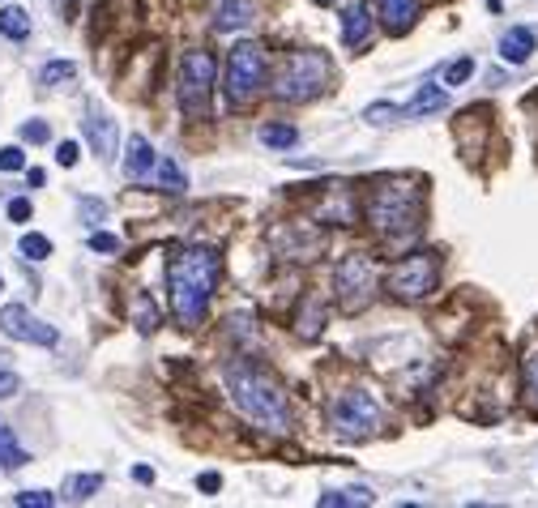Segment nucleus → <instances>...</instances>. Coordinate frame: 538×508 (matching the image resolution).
I'll return each mask as SVG.
<instances>
[{
	"instance_id": "nucleus-12",
	"label": "nucleus",
	"mask_w": 538,
	"mask_h": 508,
	"mask_svg": "<svg viewBox=\"0 0 538 508\" xmlns=\"http://www.w3.org/2000/svg\"><path fill=\"white\" fill-rule=\"evenodd\" d=\"M538 48V30L534 26H513V30H504V39H500V60L504 65H526Z\"/></svg>"
},
{
	"instance_id": "nucleus-39",
	"label": "nucleus",
	"mask_w": 538,
	"mask_h": 508,
	"mask_svg": "<svg viewBox=\"0 0 538 508\" xmlns=\"http://www.w3.org/2000/svg\"><path fill=\"white\" fill-rule=\"evenodd\" d=\"M133 479H137V483H154V470H150V466H137Z\"/></svg>"
},
{
	"instance_id": "nucleus-8",
	"label": "nucleus",
	"mask_w": 538,
	"mask_h": 508,
	"mask_svg": "<svg viewBox=\"0 0 538 508\" xmlns=\"http://www.w3.org/2000/svg\"><path fill=\"white\" fill-rule=\"evenodd\" d=\"M334 290H338L342 312H364L372 304V290H376V261L367 252H346L338 261V273H334Z\"/></svg>"
},
{
	"instance_id": "nucleus-31",
	"label": "nucleus",
	"mask_w": 538,
	"mask_h": 508,
	"mask_svg": "<svg viewBox=\"0 0 538 508\" xmlns=\"http://www.w3.org/2000/svg\"><path fill=\"white\" fill-rule=\"evenodd\" d=\"M22 167H26V154L18 145H4L0 150V171H22Z\"/></svg>"
},
{
	"instance_id": "nucleus-25",
	"label": "nucleus",
	"mask_w": 538,
	"mask_h": 508,
	"mask_svg": "<svg viewBox=\"0 0 538 508\" xmlns=\"http://www.w3.org/2000/svg\"><path fill=\"white\" fill-rule=\"evenodd\" d=\"M364 508V504H372V496L367 491H325L320 496V508Z\"/></svg>"
},
{
	"instance_id": "nucleus-26",
	"label": "nucleus",
	"mask_w": 538,
	"mask_h": 508,
	"mask_svg": "<svg viewBox=\"0 0 538 508\" xmlns=\"http://www.w3.org/2000/svg\"><path fill=\"white\" fill-rule=\"evenodd\" d=\"M470 73H474V60H470V56L453 60V65L444 69V86H462V81H470Z\"/></svg>"
},
{
	"instance_id": "nucleus-18",
	"label": "nucleus",
	"mask_w": 538,
	"mask_h": 508,
	"mask_svg": "<svg viewBox=\"0 0 538 508\" xmlns=\"http://www.w3.org/2000/svg\"><path fill=\"white\" fill-rule=\"evenodd\" d=\"M320 218L329 222V218H338L342 227H350L355 222V201H350V189H338V193H329V201H325V210H320Z\"/></svg>"
},
{
	"instance_id": "nucleus-38",
	"label": "nucleus",
	"mask_w": 538,
	"mask_h": 508,
	"mask_svg": "<svg viewBox=\"0 0 538 508\" xmlns=\"http://www.w3.org/2000/svg\"><path fill=\"white\" fill-rule=\"evenodd\" d=\"M196 487L214 496V491H219V487H222V479H219V474H214V470H210V474H201V479H196Z\"/></svg>"
},
{
	"instance_id": "nucleus-27",
	"label": "nucleus",
	"mask_w": 538,
	"mask_h": 508,
	"mask_svg": "<svg viewBox=\"0 0 538 508\" xmlns=\"http://www.w3.org/2000/svg\"><path fill=\"white\" fill-rule=\"evenodd\" d=\"M13 504L18 508H51L56 504V496H51V491H18Z\"/></svg>"
},
{
	"instance_id": "nucleus-4",
	"label": "nucleus",
	"mask_w": 538,
	"mask_h": 508,
	"mask_svg": "<svg viewBox=\"0 0 538 508\" xmlns=\"http://www.w3.org/2000/svg\"><path fill=\"white\" fill-rule=\"evenodd\" d=\"M329 86V56L320 51H291L273 77V95L287 103H312Z\"/></svg>"
},
{
	"instance_id": "nucleus-17",
	"label": "nucleus",
	"mask_w": 538,
	"mask_h": 508,
	"mask_svg": "<svg viewBox=\"0 0 538 508\" xmlns=\"http://www.w3.org/2000/svg\"><path fill=\"white\" fill-rule=\"evenodd\" d=\"M367 30H372V9H367L364 0H355L342 13V48H359L367 39Z\"/></svg>"
},
{
	"instance_id": "nucleus-15",
	"label": "nucleus",
	"mask_w": 538,
	"mask_h": 508,
	"mask_svg": "<svg viewBox=\"0 0 538 508\" xmlns=\"http://www.w3.org/2000/svg\"><path fill=\"white\" fill-rule=\"evenodd\" d=\"M449 95H444L441 86H419V95L406 103V107H397V120H423V116H436Z\"/></svg>"
},
{
	"instance_id": "nucleus-11",
	"label": "nucleus",
	"mask_w": 538,
	"mask_h": 508,
	"mask_svg": "<svg viewBox=\"0 0 538 508\" xmlns=\"http://www.w3.org/2000/svg\"><path fill=\"white\" fill-rule=\"evenodd\" d=\"M86 137H90V145H95V154L103 158V163H111L116 158V120L107 116V112H98V107H90V116H86Z\"/></svg>"
},
{
	"instance_id": "nucleus-37",
	"label": "nucleus",
	"mask_w": 538,
	"mask_h": 508,
	"mask_svg": "<svg viewBox=\"0 0 538 508\" xmlns=\"http://www.w3.org/2000/svg\"><path fill=\"white\" fill-rule=\"evenodd\" d=\"M81 214H86V222H90V227H98V218H103V205L86 196V201H81Z\"/></svg>"
},
{
	"instance_id": "nucleus-34",
	"label": "nucleus",
	"mask_w": 538,
	"mask_h": 508,
	"mask_svg": "<svg viewBox=\"0 0 538 508\" xmlns=\"http://www.w3.org/2000/svg\"><path fill=\"white\" fill-rule=\"evenodd\" d=\"M90 248H95V252H116L120 240H116V235H107V231H90Z\"/></svg>"
},
{
	"instance_id": "nucleus-23",
	"label": "nucleus",
	"mask_w": 538,
	"mask_h": 508,
	"mask_svg": "<svg viewBox=\"0 0 538 508\" xmlns=\"http://www.w3.org/2000/svg\"><path fill=\"white\" fill-rule=\"evenodd\" d=\"M73 77H77V65H73V60H51V65H43V73H39V81H43L48 90L65 86V81H73Z\"/></svg>"
},
{
	"instance_id": "nucleus-5",
	"label": "nucleus",
	"mask_w": 538,
	"mask_h": 508,
	"mask_svg": "<svg viewBox=\"0 0 538 508\" xmlns=\"http://www.w3.org/2000/svg\"><path fill=\"white\" fill-rule=\"evenodd\" d=\"M269 77V56L261 43H235L227 51V77H222V90L231 98V107H244L265 90Z\"/></svg>"
},
{
	"instance_id": "nucleus-20",
	"label": "nucleus",
	"mask_w": 538,
	"mask_h": 508,
	"mask_svg": "<svg viewBox=\"0 0 538 508\" xmlns=\"http://www.w3.org/2000/svg\"><path fill=\"white\" fill-rule=\"evenodd\" d=\"M154 180H158L163 193H184L188 189V180H184V171L175 167V158H158L154 163Z\"/></svg>"
},
{
	"instance_id": "nucleus-41",
	"label": "nucleus",
	"mask_w": 538,
	"mask_h": 508,
	"mask_svg": "<svg viewBox=\"0 0 538 508\" xmlns=\"http://www.w3.org/2000/svg\"><path fill=\"white\" fill-rule=\"evenodd\" d=\"M0 290H4V282H0Z\"/></svg>"
},
{
	"instance_id": "nucleus-7",
	"label": "nucleus",
	"mask_w": 538,
	"mask_h": 508,
	"mask_svg": "<svg viewBox=\"0 0 538 508\" xmlns=\"http://www.w3.org/2000/svg\"><path fill=\"white\" fill-rule=\"evenodd\" d=\"M329 427H334V435H342L350 444L367 440V435L380 427V406H376V397L364 393V389H350L342 397H334V402H329Z\"/></svg>"
},
{
	"instance_id": "nucleus-14",
	"label": "nucleus",
	"mask_w": 538,
	"mask_h": 508,
	"mask_svg": "<svg viewBox=\"0 0 538 508\" xmlns=\"http://www.w3.org/2000/svg\"><path fill=\"white\" fill-rule=\"evenodd\" d=\"M376 9L389 35H406L419 18V0H376Z\"/></svg>"
},
{
	"instance_id": "nucleus-36",
	"label": "nucleus",
	"mask_w": 538,
	"mask_h": 508,
	"mask_svg": "<svg viewBox=\"0 0 538 508\" xmlns=\"http://www.w3.org/2000/svg\"><path fill=\"white\" fill-rule=\"evenodd\" d=\"M9 218H13V222H26V218H30V201H26V196L9 201Z\"/></svg>"
},
{
	"instance_id": "nucleus-3",
	"label": "nucleus",
	"mask_w": 538,
	"mask_h": 508,
	"mask_svg": "<svg viewBox=\"0 0 538 508\" xmlns=\"http://www.w3.org/2000/svg\"><path fill=\"white\" fill-rule=\"evenodd\" d=\"M423 218V193L406 180H385L367 193V222L380 231V240L415 231Z\"/></svg>"
},
{
	"instance_id": "nucleus-2",
	"label": "nucleus",
	"mask_w": 538,
	"mask_h": 508,
	"mask_svg": "<svg viewBox=\"0 0 538 508\" xmlns=\"http://www.w3.org/2000/svg\"><path fill=\"white\" fill-rule=\"evenodd\" d=\"M222 385H227L235 411L244 414V419H252V423L265 427V432H287V423H291L287 393L278 389V381H273L269 372H261L257 363L231 359L222 367Z\"/></svg>"
},
{
	"instance_id": "nucleus-35",
	"label": "nucleus",
	"mask_w": 538,
	"mask_h": 508,
	"mask_svg": "<svg viewBox=\"0 0 538 508\" xmlns=\"http://www.w3.org/2000/svg\"><path fill=\"white\" fill-rule=\"evenodd\" d=\"M526 385H530V393L538 397V350L526 359Z\"/></svg>"
},
{
	"instance_id": "nucleus-22",
	"label": "nucleus",
	"mask_w": 538,
	"mask_h": 508,
	"mask_svg": "<svg viewBox=\"0 0 538 508\" xmlns=\"http://www.w3.org/2000/svg\"><path fill=\"white\" fill-rule=\"evenodd\" d=\"M0 466H4V470H18V466H26V449L18 444L13 427H4V423H0Z\"/></svg>"
},
{
	"instance_id": "nucleus-1",
	"label": "nucleus",
	"mask_w": 538,
	"mask_h": 508,
	"mask_svg": "<svg viewBox=\"0 0 538 508\" xmlns=\"http://www.w3.org/2000/svg\"><path fill=\"white\" fill-rule=\"evenodd\" d=\"M222 261L214 248L205 243H184L167 257V295H172V312L184 329H196L201 316L214 299V287H219Z\"/></svg>"
},
{
	"instance_id": "nucleus-29",
	"label": "nucleus",
	"mask_w": 538,
	"mask_h": 508,
	"mask_svg": "<svg viewBox=\"0 0 538 508\" xmlns=\"http://www.w3.org/2000/svg\"><path fill=\"white\" fill-rule=\"evenodd\" d=\"M137 316H142V320H137V329H142V334H154V329H158V312H154V304H150L146 295L137 299Z\"/></svg>"
},
{
	"instance_id": "nucleus-9",
	"label": "nucleus",
	"mask_w": 538,
	"mask_h": 508,
	"mask_svg": "<svg viewBox=\"0 0 538 508\" xmlns=\"http://www.w3.org/2000/svg\"><path fill=\"white\" fill-rule=\"evenodd\" d=\"M436 278H441V261H436L432 252H411V257H402V261L389 269L385 287H389L393 299L419 304V299H427V295L436 290Z\"/></svg>"
},
{
	"instance_id": "nucleus-28",
	"label": "nucleus",
	"mask_w": 538,
	"mask_h": 508,
	"mask_svg": "<svg viewBox=\"0 0 538 508\" xmlns=\"http://www.w3.org/2000/svg\"><path fill=\"white\" fill-rule=\"evenodd\" d=\"M98 487H103V474H81V479H73L69 491H73V500H90Z\"/></svg>"
},
{
	"instance_id": "nucleus-19",
	"label": "nucleus",
	"mask_w": 538,
	"mask_h": 508,
	"mask_svg": "<svg viewBox=\"0 0 538 508\" xmlns=\"http://www.w3.org/2000/svg\"><path fill=\"white\" fill-rule=\"evenodd\" d=\"M261 145H269V150H291L295 142H299V128L295 124H261Z\"/></svg>"
},
{
	"instance_id": "nucleus-24",
	"label": "nucleus",
	"mask_w": 538,
	"mask_h": 508,
	"mask_svg": "<svg viewBox=\"0 0 538 508\" xmlns=\"http://www.w3.org/2000/svg\"><path fill=\"white\" fill-rule=\"evenodd\" d=\"M18 252H22L26 261H48V257H51V240H48V235H39V231H30V235H22Z\"/></svg>"
},
{
	"instance_id": "nucleus-30",
	"label": "nucleus",
	"mask_w": 538,
	"mask_h": 508,
	"mask_svg": "<svg viewBox=\"0 0 538 508\" xmlns=\"http://www.w3.org/2000/svg\"><path fill=\"white\" fill-rule=\"evenodd\" d=\"M48 137H51V133H48V124H43V120H26V124H22V142L43 145Z\"/></svg>"
},
{
	"instance_id": "nucleus-16",
	"label": "nucleus",
	"mask_w": 538,
	"mask_h": 508,
	"mask_svg": "<svg viewBox=\"0 0 538 508\" xmlns=\"http://www.w3.org/2000/svg\"><path fill=\"white\" fill-rule=\"evenodd\" d=\"M154 163H158V154L150 150L146 137H128V150H124V175H128V180H150Z\"/></svg>"
},
{
	"instance_id": "nucleus-40",
	"label": "nucleus",
	"mask_w": 538,
	"mask_h": 508,
	"mask_svg": "<svg viewBox=\"0 0 538 508\" xmlns=\"http://www.w3.org/2000/svg\"><path fill=\"white\" fill-rule=\"evenodd\" d=\"M317 4H334V0H317Z\"/></svg>"
},
{
	"instance_id": "nucleus-13",
	"label": "nucleus",
	"mask_w": 538,
	"mask_h": 508,
	"mask_svg": "<svg viewBox=\"0 0 538 508\" xmlns=\"http://www.w3.org/2000/svg\"><path fill=\"white\" fill-rule=\"evenodd\" d=\"M257 22V4L252 0H222L219 13H214V30L231 35V30H248Z\"/></svg>"
},
{
	"instance_id": "nucleus-6",
	"label": "nucleus",
	"mask_w": 538,
	"mask_h": 508,
	"mask_svg": "<svg viewBox=\"0 0 538 508\" xmlns=\"http://www.w3.org/2000/svg\"><path fill=\"white\" fill-rule=\"evenodd\" d=\"M214 77H219L214 51H205V48L184 51V60H180V107H184L188 120H205V116H210Z\"/></svg>"
},
{
	"instance_id": "nucleus-21",
	"label": "nucleus",
	"mask_w": 538,
	"mask_h": 508,
	"mask_svg": "<svg viewBox=\"0 0 538 508\" xmlns=\"http://www.w3.org/2000/svg\"><path fill=\"white\" fill-rule=\"evenodd\" d=\"M0 35H4V39H26V35H30V18H26V9L4 4V9H0Z\"/></svg>"
},
{
	"instance_id": "nucleus-33",
	"label": "nucleus",
	"mask_w": 538,
	"mask_h": 508,
	"mask_svg": "<svg viewBox=\"0 0 538 508\" xmlns=\"http://www.w3.org/2000/svg\"><path fill=\"white\" fill-rule=\"evenodd\" d=\"M18 389H22V381H18V372H9V367H0V402H4V397H13Z\"/></svg>"
},
{
	"instance_id": "nucleus-10",
	"label": "nucleus",
	"mask_w": 538,
	"mask_h": 508,
	"mask_svg": "<svg viewBox=\"0 0 538 508\" xmlns=\"http://www.w3.org/2000/svg\"><path fill=\"white\" fill-rule=\"evenodd\" d=\"M0 329L13 342H30V346H56V338H60L56 325L39 320V316L30 312V308H22V304H4V308H0Z\"/></svg>"
},
{
	"instance_id": "nucleus-32",
	"label": "nucleus",
	"mask_w": 538,
	"mask_h": 508,
	"mask_svg": "<svg viewBox=\"0 0 538 508\" xmlns=\"http://www.w3.org/2000/svg\"><path fill=\"white\" fill-rule=\"evenodd\" d=\"M77 158H81L77 142H60V145H56V163H60V167H77Z\"/></svg>"
}]
</instances>
